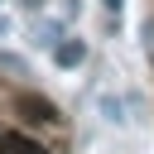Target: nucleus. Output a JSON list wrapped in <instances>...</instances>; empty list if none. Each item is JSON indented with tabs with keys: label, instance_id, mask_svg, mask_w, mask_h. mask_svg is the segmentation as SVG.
Instances as JSON below:
<instances>
[{
	"label": "nucleus",
	"instance_id": "1",
	"mask_svg": "<svg viewBox=\"0 0 154 154\" xmlns=\"http://www.w3.org/2000/svg\"><path fill=\"white\" fill-rule=\"evenodd\" d=\"M53 63H58V67H67V72H72V67H82V63H87V43H82V38H58Z\"/></svg>",
	"mask_w": 154,
	"mask_h": 154
},
{
	"label": "nucleus",
	"instance_id": "3",
	"mask_svg": "<svg viewBox=\"0 0 154 154\" xmlns=\"http://www.w3.org/2000/svg\"><path fill=\"white\" fill-rule=\"evenodd\" d=\"M0 154H43V144H34L29 135H0Z\"/></svg>",
	"mask_w": 154,
	"mask_h": 154
},
{
	"label": "nucleus",
	"instance_id": "6",
	"mask_svg": "<svg viewBox=\"0 0 154 154\" xmlns=\"http://www.w3.org/2000/svg\"><path fill=\"white\" fill-rule=\"evenodd\" d=\"M0 67H5V72H24V58H14V53H0Z\"/></svg>",
	"mask_w": 154,
	"mask_h": 154
},
{
	"label": "nucleus",
	"instance_id": "4",
	"mask_svg": "<svg viewBox=\"0 0 154 154\" xmlns=\"http://www.w3.org/2000/svg\"><path fill=\"white\" fill-rule=\"evenodd\" d=\"M101 116L106 120H116V125H125L130 116H125V101H116V96H101Z\"/></svg>",
	"mask_w": 154,
	"mask_h": 154
},
{
	"label": "nucleus",
	"instance_id": "7",
	"mask_svg": "<svg viewBox=\"0 0 154 154\" xmlns=\"http://www.w3.org/2000/svg\"><path fill=\"white\" fill-rule=\"evenodd\" d=\"M5 34H10V19H5V14H0V38H5Z\"/></svg>",
	"mask_w": 154,
	"mask_h": 154
},
{
	"label": "nucleus",
	"instance_id": "8",
	"mask_svg": "<svg viewBox=\"0 0 154 154\" xmlns=\"http://www.w3.org/2000/svg\"><path fill=\"white\" fill-rule=\"evenodd\" d=\"M101 5H106V10H120V0H101Z\"/></svg>",
	"mask_w": 154,
	"mask_h": 154
},
{
	"label": "nucleus",
	"instance_id": "9",
	"mask_svg": "<svg viewBox=\"0 0 154 154\" xmlns=\"http://www.w3.org/2000/svg\"><path fill=\"white\" fill-rule=\"evenodd\" d=\"M24 5H29V10H38V5H43V0H24Z\"/></svg>",
	"mask_w": 154,
	"mask_h": 154
},
{
	"label": "nucleus",
	"instance_id": "5",
	"mask_svg": "<svg viewBox=\"0 0 154 154\" xmlns=\"http://www.w3.org/2000/svg\"><path fill=\"white\" fill-rule=\"evenodd\" d=\"M58 24H34V43H43V48H58Z\"/></svg>",
	"mask_w": 154,
	"mask_h": 154
},
{
	"label": "nucleus",
	"instance_id": "2",
	"mask_svg": "<svg viewBox=\"0 0 154 154\" xmlns=\"http://www.w3.org/2000/svg\"><path fill=\"white\" fill-rule=\"evenodd\" d=\"M19 111H24V120H48V125H58L63 116H58V106L53 101H43V96H19Z\"/></svg>",
	"mask_w": 154,
	"mask_h": 154
}]
</instances>
